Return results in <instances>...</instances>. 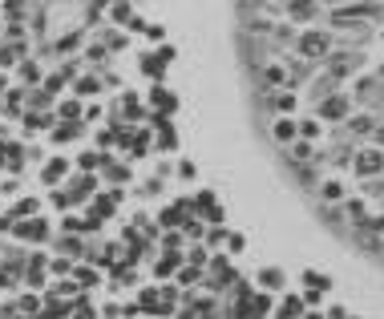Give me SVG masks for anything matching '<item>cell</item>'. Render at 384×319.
<instances>
[{"mask_svg": "<svg viewBox=\"0 0 384 319\" xmlns=\"http://www.w3.org/2000/svg\"><path fill=\"white\" fill-rule=\"evenodd\" d=\"M311 158H316V141H303L299 137L296 145H292V166H307Z\"/></svg>", "mask_w": 384, "mask_h": 319, "instance_id": "27", "label": "cell"}, {"mask_svg": "<svg viewBox=\"0 0 384 319\" xmlns=\"http://www.w3.org/2000/svg\"><path fill=\"white\" fill-rule=\"evenodd\" d=\"M271 137H275L279 145L292 150V145L299 141V122H296V117H275V122H271Z\"/></svg>", "mask_w": 384, "mask_h": 319, "instance_id": "11", "label": "cell"}, {"mask_svg": "<svg viewBox=\"0 0 384 319\" xmlns=\"http://www.w3.org/2000/svg\"><path fill=\"white\" fill-rule=\"evenodd\" d=\"M376 113H352L348 122H344V137H372L376 134Z\"/></svg>", "mask_w": 384, "mask_h": 319, "instance_id": "9", "label": "cell"}, {"mask_svg": "<svg viewBox=\"0 0 384 319\" xmlns=\"http://www.w3.org/2000/svg\"><path fill=\"white\" fill-rule=\"evenodd\" d=\"M376 255H384V238H381V242H376Z\"/></svg>", "mask_w": 384, "mask_h": 319, "instance_id": "55", "label": "cell"}, {"mask_svg": "<svg viewBox=\"0 0 384 319\" xmlns=\"http://www.w3.org/2000/svg\"><path fill=\"white\" fill-rule=\"evenodd\" d=\"M105 48H110V53H114V48H126V37H114V33H110V37H105Z\"/></svg>", "mask_w": 384, "mask_h": 319, "instance_id": "50", "label": "cell"}, {"mask_svg": "<svg viewBox=\"0 0 384 319\" xmlns=\"http://www.w3.org/2000/svg\"><path fill=\"white\" fill-rule=\"evenodd\" d=\"M162 37H166V29H162V25H146V41L162 45Z\"/></svg>", "mask_w": 384, "mask_h": 319, "instance_id": "44", "label": "cell"}, {"mask_svg": "<svg viewBox=\"0 0 384 319\" xmlns=\"http://www.w3.org/2000/svg\"><path fill=\"white\" fill-rule=\"evenodd\" d=\"M324 4H336V8H340V4H344V0H324Z\"/></svg>", "mask_w": 384, "mask_h": 319, "instance_id": "56", "label": "cell"}, {"mask_svg": "<svg viewBox=\"0 0 384 319\" xmlns=\"http://www.w3.org/2000/svg\"><path fill=\"white\" fill-rule=\"evenodd\" d=\"M73 279H77L81 287H93V283H97V271H93V267H77V271H73Z\"/></svg>", "mask_w": 384, "mask_h": 319, "instance_id": "41", "label": "cell"}, {"mask_svg": "<svg viewBox=\"0 0 384 319\" xmlns=\"http://www.w3.org/2000/svg\"><path fill=\"white\" fill-rule=\"evenodd\" d=\"M303 311H307L303 295H283V303L275 307V319H303Z\"/></svg>", "mask_w": 384, "mask_h": 319, "instance_id": "19", "label": "cell"}, {"mask_svg": "<svg viewBox=\"0 0 384 319\" xmlns=\"http://www.w3.org/2000/svg\"><path fill=\"white\" fill-rule=\"evenodd\" d=\"M105 57H110V48H105V45H93V48H89V61H97V65H101Z\"/></svg>", "mask_w": 384, "mask_h": 319, "instance_id": "49", "label": "cell"}, {"mask_svg": "<svg viewBox=\"0 0 384 319\" xmlns=\"http://www.w3.org/2000/svg\"><path fill=\"white\" fill-rule=\"evenodd\" d=\"M65 174H69V158H53V162H44L41 182L44 186H61L65 182Z\"/></svg>", "mask_w": 384, "mask_h": 319, "instance_id": "17", "label": "cell"}, {"mask_svg": "<svg viewBox=\"0 0 384 319\" xmlns=\"http://www.w3.org/2000/svg\"><path fill=\"white\" fill-rule=\"evenodd\" d=\"M4 97H8V101H4V105H8V109H12V113H16V109H21V101H25V97H29V93H25V89H8V93H4Z\"/></svg>", "mask_w": 384, "mask_h": 319, "instance_id": "43", "label": "cell"}, {"mask_svg": "<svg viewBox=\"0 0 384 319\" xmlns=\"http://www.w3.org/2000/svg\"><path fill=\"white\" fill-rule=\"evenodd\" d=\"M247 319H251V316H247Z\"/></svg>", "mask_w": 384, "mask_h": 319, "instance_id": "59", "label": "cell"}, {"mask_svg": "<svg viewBox=\"0 0 384 319\" xmlns=\"http://www.w3.org/2000/svg\"><path fill=\"white\" fill-rule=\"evenodd\" d=\"M259 81H263V89H292L296 85V69H292V61H263L259 65Z\"/></svg>", "mask_w": 384, "mask_h": 319, "instance_id": "4", "label": "cell"}, {"mask_svg": "<svg viewBox=\"0 0 384 319\" xmlns=\"http://www.w3.org/2000/svg\"><path fill=\"white\" fill-rule=\"evenodd\" d=\"M303 287H307V291H320V295H324V291H332V279H328L324 271H311V267H307V271H303Z\"/></svg>", "mask_w": 384, "mask_h": 319, "instance_id": "25", "label": "cell"}, {"mask_svg": "<svg viewBox=\"0 0 384 319\" xmlns=\"http://www.w3.org/2000/svg\"><path fill=\"white\" fill-rule=\"evenodd\" d=\"M364 194H368V198H381L384 194V174L381 178H368V182H364Z\"/></svg>", "mask_w": 384, "mask_h": 319, "instance_id": "42", "label": "cell"}, {"mask_svg": "<svg viewBox=\"0 0 384 319\" xmlns=\"http://www.w3.org/2000/svg\"><path fill=\"white\" fill-rule=\"evenodd\" d=\"M283 283H287V275L279 271V267H263L259 271V287L263 291H283Z\"/></svg>", "mask_w": 384, "mask_h": 319, "instance_id": "23", "label": "cell"}, {"mask_svg": "<svg viewBox=\"0 0 384 319\" xmlns=\"http://www.w3.org/2000/svg\"><path fill=\"white\" fill-rule=\"evenodd\" d=\"M105 4H110V0H93V4H89V16H97V12H101Z\"/></svg>", "mask_w": 384, "mask_h": 319, "instance_id": "52", "label": "cell"}, {"mask_svg": "<svg viewBox=\"0 0 384 319\" xmlns=\"http://www.w3.org/2000/svg\"><path fill=\"white\" fill-rule=\"evenodd\" d=\"M194 214H199V219H207L211 227H222V206L214 202L211 190H199V194H194Z\"/></svg>", "mask_w": 384, "mask_h": 319, "instance_id": "8", "label": "cell"}, {"mask_svg": "<svg viewBox=\"0 0 384 319\" xmlns=\"http://www.w3.org/2000/svg\"><path fill=\"white\" fill-rule=\"evenodd\" d=\"M352 105H356L352 93L340 89V93H332V97H324V101H316L311 109H316V117H320L324 126H344V122L352 117Z\"/></svg>", "mask_w": 384, "mask_h": 319, "instance_id": "1", "label": "cell"}, {"mask_svg": "<svg viewBox=\"0 0 384 319\" xmlns=\"http://www.w3.org/2000/svg\"><path fill=\"white\" fill-rule=\"evenodd\" d=\"M101 162H105V154H97V150H86V154L77 158V170L93 174V170H101Z\"/></svg>", "mask_w": 384, "mask_h": 319, "instance_id": "31", "label": "cell"}, {"mask_svg": "<svg viewBox=\"0 0 384 319\" xmlns=\"http://www.w3.org/2000/svg\"><path fill=\"white\" fill-rule=\"evenodd\" d=\"M86 130V122H53V130H49V141L53 145H61V141H77Z\"/></svg>", "mask_w": 384, "mask_h": 319, "instance_id": "14", "label": "cell"}, {"mask_svg": "<svg viewBox=\"0 0 384 319\" xmlns=\"http://www.w3.org/2000/svg\"><path fill=\"white\" fill-rule=\"evenodd\" d=\"M267 311H271V291H255V295H251V303H247V316L263 319ZM247 316H243V319H247Z\"/></svg>", "mask_w": 384, "mask_h": 319, "instance_id": "24", "label": "cell"}, {"mask_svg": "<svg viewBox=\"0 0 384 319\" xmlns=\"http://www.w3.org/2000/svg\"><path fill=\"white\" fill-rule=\"evenodd\" d=\"M299 137H303V141H320V137H324V122H320L316 113L303 117V122H299Z\"/></svg>", "mask_w": 384, "mask_h": 319, "instance_id": "26", "label": "cell"}, {"mask_svg": "<svg viewBox=\"0 0 384 319\" xmlns=\"http://www.w3.org/2000/svg\"><path fill=\"white\" fill-rule=\"evenodd\" d=\"M158 295H162V287H142V295H138V307L158 316Z\"/></svg>", "mask_w": 384, "mask_h": 319, "instance_id": "29", "label": "cell"}, {"mask_svg": "<svg viewBox=\"0 0 384 319\" xmlns=\"http://www.w3.org/2000/svg\"><path fill=\"white\" fill-rule=\"evenodd\" d=\"M316 190H320V202H324V206H336V202H344V198H348V186H344L340 178L316 182Z\"/></svg>", "mask_w": 384, "mask_h": 319, "instance_id": "16", "label": "cell"}, {"mask_svg": "<svg viewBox=\"0 0 384 319\" xmlns=\"http://www.w3.org/2000/svg\"><path fill=\"white\" fill-rule=\"evenodd\" d=\"M122 117H129V122H142V117H146V109H142V101H138L133 93L122 97Z\"/></svg>", "mask_w": 384, "mask_h": 319, "instance_id": "30", "label": "cell"}, {"mask_svg": "<svg viewBox=\"0 0 384 319\" xmlns=\"http://www.w3.org/2000/svg\"><path fill=\"white\" fill-rule=\"evenodd\" d=\"M25 126L29 130H41V126H49V117L44 113H25Z\"/></svg>", "mask_w": 384, "mask_h": 319, "instance_id": "46", "label": "cell"}, {"mask_svg": "<svg viewBox=\"0 0 384 319\" xmlns=\"http://www.w3.org/2000/svg\"><path fill=\"white\" fill-rule=\"evenodd\" d=\"M199 279H203V267L182 263V271H178V283H182V287H190V283H199Z\"/></svg>", "mask_w": 384, "mask_h": 319, "instance_id": "38", "label": "cell"}, {"mask_svg": "<svg viewBox=\"0 0 384 319\" xmlns=\"http://www.w3.org/2000/svg\"><path fill=\"white\" fill-rule=\"evenodd\" d=\"M287 16L296 25H316L320 16V0H287Z\"/></svg>", "mask_w": 384, "mask_h": 319, "instance_id": "12", "label": "cell"}, {"mask_svg": "<svg viewBox=\"0 0 384 319\" xmlns=\"http://www.w3.org/2000/svg\"><path fill=\"white\" fill-rule=\"evenodd\" d=\"M174 109H178L174 93L166 89V85H154V89H150V113H166V117H170Z\"/></svg>", "mask_w": 384, "mask_h": 319, "instance_id": "15", "label": "cell"}, {"mask_svg": "<svg viewBox=\"0 0 384 319\" xmlns=\"http://www.w3.org/2000/svg\"><path fill=\"white\" fill-rule=\"evenodd\" d=\"M61 230H65V234H89L86 219H77V214H65V219H61Z\"/></svg>", "mask_w": 384, "mask_h": 319, "instance_id": "37", "label": "cell"}, {"mask_svg": "<svg viewBox=\"0 0 384 319\" xmlns=\"http://www.w3.org/2000/svg\"><path fill=\"white\" fill-rule=\"evenodd\" d=\"M372 145H381V150H384V122L376 126V134H372Z\"/></svg>", "mask_w": 384, "mask_h": 319, "instance_id": "51", "label": "cell"}, {"mask_svg": "<svg viewBox=\"0 0 384 319\" xmlns=\"http://www.w3.org/2000/svg\"><path fill=\"white\" fill-rule=\"evenodd\" d=\"M101 174H105V182H129V170L126 166H118V158L114 154H105V162H101Z\"/></svg>", "mask_w": 384, "mask_h": 319, "instance_id": "21", "label": "cell"}, {"mask_svg": "<svg viewBox=\"0 0 384 319\" xmlns=\"http://www.w3.org/2000/svg\"><path fill=\"white\" fill-rule=\"evenodd\" d=\"M328 319H348V311H344V307H332V311H328Z\"/></svg>", "mask_w": 384, "mask_h": 319, "instance_id": "53", "label": "cell"}, {"mask_svg": "<svg viewBox=\"0 0 384 319\" xmlns=\"http://www.w3.org/2000/svg\"><path fill=\"white\" fill-rule=\"evenodd\" d=\"M138 65H142V73H146L150 81H162V73H166V61H162L158 53H146V57H142Z\"/></svg>", "mask_w": 384, "mask_h": 319, "instance_id": "22", "label": "cell"}, {"mask_svg": "<svg viewBox=\"0 0 384 319\" xmlns=\"http://www.w3.org/2000/svg\"><path fill=\"white\" fill-rule=\"evenodd\" d=\"M77 267H73V259H65V255H57V259H49V275L53 279H65V275H73Z\"/></svg>", "mask_w": 384, "mask_h": 319, "instance_id": "32", "label": "cell"}, {"mask_svg": "<svg viewBox=\"0 0 384 319\" xmlns=\"http://www.w3.org/2000/svg\"><path fill=\"white\" fill-rule=\"evenodd\" d=\"M352 101L356 105H384V77L381 73H368V77H360L356 85H352Z\"/></svg>", "mask_w": 384, "mask_h": 319, "instance_id": "6", "label": "cell"}, {"mask_svg": "<svg viewBox=\"0 0 384 319\" xmlns=\"http://www.w3.org/2000/svg\"><path fill=\"white\" fill-rule=\"evenodd\" d=\"M0 166H4V158H0Z\"/></svg>", "mask_w": 384, "mask_h": 319, "instance_id": "58", "label": "cell"}, {"mask_svg": "<svg viewBox=\"0 0 384 319\" xmlns=\"http://www.w3.org/2000/svg\"><path fill=\"white\" fill-rule=\"evenodd\" d=\"M73 89H77V97H93V93H101V81H97L93 73H86V77H77Z\"/></svg>", "mask_w": 384, "mask_h": 319, "instance_id": "34", "label": "cell"}, {"mask_svg": "<svg viewBox=\"0 0 384 319\" xmlns=\"http://www.w3.org/2000/svg\"><path fill=\"white\" fill-rule=\"evenodd\" d=\"M182 242H186V230H170L162 238V251H182Z\"/></svg>", "mask_w": 384, "mask_h": 319, "instance_id": "39", "label": "cell"}, {"mask_svg": "<svg viewBox=\"0 0 384 319\" xmlns=\"http://www.w3.org/2000/svg\"><path fill=\"white\" fill-rule=\"evenodd\" d=\"M174 307H178V291H174V287H162V295H158V316H174Z\"/></svg>", "mask_w": 384, "mask_h": 319, "instance_id": "33", "label": "cell"}, {"mask_svg": "<svg viewBox=\"0 0 384 319\" xmlns=\"http://www.w3.org/2000/svg\"><path fill=\"white\" fill-rule=\"evenodd\" d=\"M57 251H61V255H73V259H86L89 242H81L77 234H65V230H61V234H57Z\"/></svg>", "mask_w": 384, "mask_h": 319, "instance_id": "18", "label": "cell"}, {"mask_svg": "<svg viewBox=\"0 0 384 319\" xmlns=\"http://www.w3.org/2000/svg\"><path fill=\"white\" fill-rule=\"evenodd\" d=\"M12 234H16L21 242H33V247H41V242H49V238H53V230H49V223H44L41 214H33V219H21V223L12 227Z\"/></svg>", "mask_w": 384, "mask_h": 319, "instance_id": "7", "label": "cell"}, {"mask_svg": "<svg viewBox=\"0 0 384 319\" xmlns=\"http://www.w3.org/2000/svg\"><path fill=\"white\" fill-rule=\"evenodd\" d=\"M65 81H69V77H65L61 69H57V73H49V77H44V93H61V85H65Z\"/></svg>", "mask_w": 384, "mask_h": 319, "instance_id": "40", "label": "cell"}, {"mask_svg": "<svg viewBox=\"0 0 384 319\" xmlns=\"http://www.w3.org/2000/svg\"><path fill=\"white\" fill-rule=\"evenodd\" d=\"M299 57H307V61H316V65H324L336 45H332V33H320V29H307V33H299Z\"/></svg>", "mask_w": 384, "mask_h": 319, "instance_id": "2", "label": "cell"}, {"mask_svg": "<svg viewBox=\"0 0 384 319\" xmlns=\"http://www.w3.org/2000/svg\"><path fill=\"white\" fill-rule=\"evenodd\" d=\"M360 61H364V53H360V48H348V53H344V48H336V53L324 61V69H328L336 81H348V77L360 69Z\"/></svg>", "mask_w": 384, "mask_h": 319, "instance_id": "5", "label": "cell"}, {"mask_svg": "<svg viewBox=\"0 0 384 319\" xmlns=\"http://www.w3.org/2000/svg\"><path fill=\"white\" fill-rule=\"evenodd\" d=\"M182 263H186L182 251H162L158 263H154V279H170V275H178L182 271Z\"/></svg>", "mask_w": 384, "mask_h": 319, "instance_id": "13", "label": "cell"}, {"mask_svg": "<svg viewBox=\"0 0 384 319\" xmlns=\"http://www.w3.org/2000/svg\"><path fill=\"white\" fill-rule=\"evenodd\" d=\"M21 81L25 85H44V73L37 61H21Z\"/></svg>", "mask_w": 384, "mask_h": 319, "instance_id": "28", "label": "cell"}, {"mask_svg": "<svg viewBox=\"0 0 384 319\" xmlns=\"http://www.w3.org/2000/svg\"><path fill=\"white\" fill-rule=\"evenodd\" d=\"M114 20H118V25L133 20V16H129V4H114Z\"/></svg>", "mask_w": 384, "mask_h": 319, "instance_id": "48", "label": "cell"}, {"mask_svg": "<svg viewBox=\"0 0 384 319\" xmlns=\"http://www.w3.org/2000/svg\"><path fill=\"white\" fill-rule=\"evenodd\" d=\"M118 4H129V0H118Z\"/></svg>", "mask_w": 384, "mask_h": 319, "instance_id": "57", "label": "cell"}, {"mask_svg": "<svg viewBox=\"0 0 384 319\" xmlns=\"http://www.w3.org/2000/svg\"><path fill=\"white\" fill-rule=\"evenodd\" d=\"M227 247H231V255H243V251H247V238H243V234H231Z\"/></svg>", "mask_w": 384, "mask_h": 319, "instance_id": "45", "label": "cell"}, {"mask_svg": "<svg viewBox=\"0 0 384 319\" xmlns=\"http://www.w3.org/2000/svg\"><path fill=\"white\" fill-rule=\"evenodd\" d=\"M77 41H81L77 33H69V37H61V41H57V53H69V48H77Z\"/></svg>", "mask_w": 384, "mask_h": 319, "instance_id": "47", "label": "cell"}, {"mask_svg": "<svg viewBox=\"0 0 384 319\" xmlns=\"http://www.w3.org/2000/svg\"><path fill=\"white\" fill-rule=\"evenodd\" d=\"M57 122H86V105H81L77 97L61 101V105H57Z\"/></svg>", "mask_w": 384, "mask_h": 319, "instance_id": "20", "label": "cell"}, {"mask_svg": "<svg viewBox=\"0 0 384 319\" xmlns=\"http://www.w3.org/2000/svg\"><path fill=\"white\" fill-rule=\"evenodd\" d=\"M227 238H231V234H227V227H207V251L214 255V251H218Z\"/></svg>", "mask_w": 384, "mask_h": 319, "instance_id": "36", "label": "cell"}, {"mask_svg": "<svg viewBox=\"0 0 384 319\" xmlns=\"http://www.w3.org/2000/svg\"><path fill=\"white\" fill-rule=\"evenodd\" d=\"M44 275H49V255H29V263H25V287H33V291H41L44 287Z\"/></svg>", "mask_w": 384, "mask_h": 319, "instance_id": "10", "label": "cell"}, {"mask_svg": "<svg viewBox=\"0 0 384 319\" xmlns=\"http://www.w3.org/2000/svg\"><path fill=\"white\" fill-rule=\"evenodd\" d=\"M303 319H328V316H324V311H311V307H307V311H303Z\"/></svg>", "mask_w": 384, "mask_h": 319, "instance_id": "54", "label": "cell"}, {"mask_svg": "<svg viewBox=\"0 0 384 319\" xmlns=\"http://www.w3.org/2000/svg\"><path fill=\"white\" fill-rule=\"evenodd\" d=\"M352 174H356L360 182L381 178V174H384V150H381V145H364V150H356V154H352Z\"/></svg>", "mask_w": 384, "mask_h": 319, "instance_id": "3", "label": "cell"}, {"mask_svg": "<svg viewBox=\"0 0 384 319\" xmlns=\"http://www.w3.org/2000/svg\"><path fill=\"white\" fill-rule=\"evenodd\" d=\"M37 210H41V202H37V198H21V202L12 206V219H33Z\"/></svg>", "mask_w": 384, "mask_h": 319, "instance_id": "35", "label": "cell"}]
</instances>
